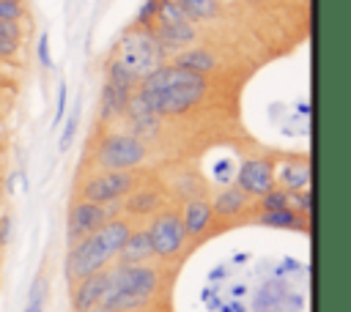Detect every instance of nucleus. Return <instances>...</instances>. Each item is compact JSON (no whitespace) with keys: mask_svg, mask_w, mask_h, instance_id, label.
<instances>
[{"mask_svg":"<svg viewBox=\"0 0 351 312\" xmlns=\"http://www.w3.org/2000/svg\"><path fill=\"white\" fill-rule=\"evenodd\" d=\"M74 131H77V112H74V115L66 120V129H63V134H60V145H58L60 151H66V148L71 145V140H74Z\"/></svg>","mask_w":351,"mask_h":312,"instance_id":"30","label":"nucleus"},{"mask_svg":"<svg viewBox=\"0 0 351 312\" xmlns=\"http://www.w3.org/2000/svg\"><path fill=\"white\" fill-rule=\"evenodd\" d=\"M293 268H299V263H296V260H282V265L277 268V276H280V274H285V271H293Z\"/></svg>","mask_w":351,"mask_h":312,"instance_id":"33","label":"nucleus"},{"mask_svg":"<svg viewBox=\"0 0 351 312\" xmlns=\"http://www.w3.org/2000/svg\"><path fill=\"white\" fill-rule=\"evenodd\" d=\"M236 186L247 197H263L269 189H274V164L263 156H250L236 170Z\"/></svg>","mask_w":351,"mask_h":312,"instance_id":"9","label":"nucleus"},{"mask_svg":"<svg viewBox=\"0 0 351 312\" xmlns=\"http://www.w3.org/2000/svg\"><path fill=\"white\" fill-rule=\"evenodd\" d=\"M112 60H118L129 74H134L137 79H143V77H148L154 68L162 66L165 52L159 49L156 38L151 36L148 27H134V30H129V33L121 38V44H118Z\"/></svg>","mask_w":351,"mask_h":312,"instance_id":"3","label":"nucleus"},{"mask_svg":"<svg viewBox=\"0 0 351 312\" xmlns=\"http://www.w3.org/2000/svg\"><path fill=\"white\" fill-rule=\"evenodd\" d=\"M208 279H211V282H217V279H225V265H217V268H211Z\"/></svg>","mask_w":351,"mask_h":312,"instance_id":"34","label":"nucleus"},{"mask_svg":"<svg viewBox=\"0 0 351 312\" xmlns=\"http://www.w3.org/2000/svg\"><path fill=\"white\" fill-rule=\"evenodd\" d=\"M258 222L266 224V227H280V230H299L304 227V219L291 211V208H282V211H261L258 213Z\"/></svg>","mask_w":351,"mask_h":312,"instance_id":"21","label":"nucleus"},{"mask_svg":"<svg viewBox=\"0 0 351 312\" xmlns=\"http://www.w3.org/2000/svg\"><path fill=\"white\" fill-rule=\"evenodd\" d=\"M148 260H154L148 230L145 227H132L129 238L118 249V263H148Z\"/></svg>","mask_w":351,"mask_h":312,"instance_id":"15","label":"nucleus"},{"mask_svg":"<svg viewBox=\"0 0 351 312\" xmlns=\"http://www.w3.org/2000/svg\"><path fill=\"white\" fill-rule=\"evenodd\" d=\"M274 186L285 192H304L310 189V161L307 159H282L274 164Z\"/></svg>","mask_w":351,"mask_h":312,"instance_id":"12","label":"nucleus"},{"mask_svg":"<svg viewBox=\"0 0 351 312\" xmlns=\"http://www.w3.org/2000/svg\"><path fill=\"white\" fill-rule=\"evenodd\" d=\"M247 194L239 189V186H225L217 197H214V203H211V211H214V216H222V219H228V216H239L244 208H247Z\"/></svg>","mask_w":351,"mask_h":312,"instance_id":"19","label":"nucleus"},{"mask_svg":"<svg viewBox=\"0 0 351 312\" xmlns=\"http://www.w3.org/2000/svg\"><path fill=\"white\" fill-rule=\"evenodd\" d=\"M19 49V41H11V38H0V60H8L14 57Z\"/></svg>","mask_w":351,"mask_h":312,"instance_id":"31","label":"nucleus"},{"mask_svg":"<svg viewBox=\"0 0 351 312\" xmlns=\"http://www.w3.org/2000/svg\"><path fill=\"white\" fill-rule=\"evenodd\" d=\"M123 115L129 118V134H134L137 140L145 142V137L159 134V120H162V118H156L151 109H145V104H143L134 93H132V99H129Z\"/></svg>","mask_w":351,"mask_h":312,"instance_id":"14","label":"nucleus"},{"mask_svg":"<svg viewBox=\"0 0 351 312\" xmlns=\"http://www.w3.org/2000/svg\"><path fill=\"white\" fill-rule=\"evenodd\" d=\"M288 197H291V192L274 186L263 197H258L261 200V211H282V208H288Z\"/></svg>","mask_w":351,"mask_h":312,"instance_id":"23","label":"nucleus"},{"mask_svg":"<svg viewBox=\"0 0 351 312\" xmlns=\"http://www.w3.org/2000/svg\"><path fill=\"white\" fill-rule=\"evenodd\" d=\"M244 293H247V287H244V285H236V287H233V296H244Z\"/></svg>","mask_w":351,"mask_h":312,"instance_id":"37","label":"nucleus"},{"mask_svg":"<svg viewBox=\"0 0 351 312\" xmlns=\"http://www.w3.org/2000/svg\"><path fill=\"white\" fill-rule=\"evenodd\" d=\"M132 93H134V90L104 79V90H101V120H115V118H121L123 109H126V104H129V99H132Z\"/></svg>","mask_w":351,"mask_h":312,"instance_id":"18","label":"nucleus"},{"mask_svg":"<svg viewBox=\"0 0 351 312\" xmlns=\"http://www.w3.org/2000/svg\"><path fill=\"white\" fill-rule=\"evenodd\" d=\"M123 200V211L129 216H154L162 211V194L156 189H134Z\"/></svg>","mask_w":351,"mask_h":312,"instance_id":"17","label":"nucleus"},{"mask_svg":"<svg viewBox=\"0 0 351 312\" xmlns=\"http://www.w3.org/2000/svg\"><path fill=\"white\" fill-rule=\"evenodd\" d=\"M173 66H178V68H184V71H192V74L206 77V74H211V71L219 66V57H217L211 49L189 47V49H184V52H178V55H176Z\"/></svg>","mask_w":351,"mask_h":312,"instance_id":"16","label":"nucleus"},{"mask_svg":"<svg viewBox=\"0 0 351 312\" xmlns=\"http://www.w3.org/2000/svg\"><path fill=\"white\" fill-rule=\"evenodd\" d=\"M88 312H110V309H107V307H104V304H96V307H90V309H88Z\"/></svg>","mask_w":351,"mask_h":312,"instance_id":"38","label":"nucleus"},{"mask_svg":"<svg viewBox=\"0 0 351 312\" xmlns=\"http://www.w3.org/2000/svg\"><path fill=\"white\" fill-rule=\"evenodd\" d=\"M63 112H66V85L58 88V107H55V123L52 126H58L63 120Z\"/></svg>","mask_w":351,"mask_h":312,"instance_id":"32","label":"nucleus"},{"mask_svg":"<svg viewBox=\"0 0 351 312\" xmlns=\"http://www.w3.org/2000/svg\"><path fill=\"white\" fill-rule=\"evenodd\" d=\"M288 208L296 211L299 216H310V211H313V194H310V189H304V192H291Z\"/></svg>","mask_w":351,"mask_h":312,"instance_id":"25","label":"nucleus"},{"mask_svg":"<svg viewBox=\"0 0 351 312\" xmlns=\"http://www.w3.org/2000/svg\"><path fill=\"white\" fill-rule=\"evenodd\" d=\"M121 208H123L121 200L118 203H88V200H77L71 205V211H69V238H71V244L80 241V238H85V235H90V233H96L104 222L115 219Z\"/></svg>","mask_w":351,"mask_h":312,"instance_id":"8","label":"nucleus"},{"mask_svg":"<svg viewBox=\"0 0 351 312\" xmlns=\"http://www.w3.org/2000/svg\"><path fill=\"white\" fill-rule=\"evenodd\" d=\"M219 312H230V307H222V304H219Z\"/></svg>","mask_w":351,"mask_h":312,"instance_id":"39","label":"nucleus"},{"mask_svg":"<svg viewBox=\"0 0 351 312\" xmlns=\"http://www.w3.org/2000/svg\"><path fill=\"white\" fill-rule=\"evenodd\" d=\"M145 159H148V145L129 131H115V134L101 137L93 153V164L99 170H118V172L134 170Z\"/></svg>","mask_w":351,"mask_h":312,"instance_id":"4","label":"nucleus"},{"mask_svg":"<svg viewBox=\"0 0 351 312\" xmlns=\"http://www.w3.org/2000/svg\"><path fill=\"white\" fill-rule=\"evenodd\" d=\"M36 55H38V63L44 68H52V55H49V36L41 33L38 36V47H36Z\"/></svg>","mask_w":351,"mask_h":312,"instance_id":"28","label":"nucleus"},{"mask_svg":"<svg viewBox=\"0 0 351 312\" xmlns=\"http://www.w3.org/2000/svg\"><path fill=\"white\" fill-rule=\"evenodd\" d=\"M44 301H47V279L44 276H36V282L30 287V296H27L25 312H44Z\"/></svg>","mask_w":351,"mask_h":312,"instance_id":"24","label":"nucleus"},{"mask_svg":"<svg viewBox=\"0 0 351 312\" xmlns=\"http://www.w3.org/2000/svg\"><path fill=\"white\" fill-rule=\"evenodd\" d=\"M178 216H181V224H184L186 238H200L211 227V222H214L211 203L203 200V197L186 200V205H184V211H178Z\"/></svg>","mask_w":351,"mask_h":312,"instance_id":"13","label":"nucleus"},{"mask_svg":"<svg viewBox=\"0 0 351 312\" xmlns=\"http://www.w3.org/2000/svg\"><path fill=\"white\" fill-rule=\"evenodd\" d=\"M285 293H288V290H285V285H282L280 279L263 285V287L258 290L255 301H252V312H274V309L285 301Z\"/></svg>","mask_w":351,"mask_h":312,"instance_id":"20","label":"nucleus"},{"mask_svg":"<svg viewBox=\"0 0 351 312\" xmlns=\"http://www.w3.org/2000/svg\"><path fill=\"white\" fill-rule=\"evenodd\" d=\"M206 93H208V79L206 77L184 71L173 63H162L159 68H154L148 77H143L137 82V90H134V96L156 118L184 115V112L200 107Z\"/></svg>","mask_w":351,"mask_h":312,"instance_id":"1","label":"nucleus"},{"mask_svg":"<svg viewBox=\"0 0 351 312\" xmlns=\"http://www.w3.org/2000/svg\"><path fill=\"white\" fill-rule=\"evenodd\" d=\"M148 230V238H151V249H154V257L159 260H176L184 249H186V233H184V224H181V216L178 211H159L151 216V224L145 227Z\"/></svg>","mask_w":351,"mask_h":312,"instance_id":"6","label":"nucleus"},{"mask_svg":"<svg viewBox=\"0 0 351 312\" xmlns=\"http://www.w3.org/2000/svg\"><path fill=\"white\" fill-rule=\"evenodd\" d=\"M107 282H110V274L107 268L99 271V274H90L80 282H74V293H71V307L74 312H88L90 307L101 304V296L107 290Z\"/></svg>","mask_w":351,"mask_h":312,"instance_id":"11","label":"nucleus"},{"mask_svg":"<svg viewBox=\"0 0 351 312\" xmlns=\"http://www.w3.org/2000/svg\"><path fill=\"white\" fill-rule=\"evenodd\" d=\"M25 14H27V8H25V0H0V19H8V22H19Z\"/></svg>","mask_w":351,"mask_h":312,"instance_id":"26","label":"nucleus"},{"mask_svg":"<svg viewBox=\"0 0 351 312\" xmlns=\"http://www.w3.org/2000/svg\"><path fill=\"white\" fill-rule=\"evenodd\" d=\"M0 38L22 41V22H8V19H0Z\"/></svg>","mask_w":351,"mask_h":312,"instance_id":"29","label":"nucleus"},{"mask_svg":"<svg viewBox=\"0 0 351 312\" xmlns=\"http://www.w3.org/2000/svg\"><path fill=\"white\" fill-rule=\"evenodd\" d=\"M148 30L165 55H173V52L178 55V52L189 49L197 38V27L189 19H184V22H151Z\"/></svg>","mask_w":351,"mask_h":312,"instance_id":"10","label":"nucleus"},{"mask_svg":"<svg viewBox=\"0 0 351 312\" xmlns=\"http://www.w3.org/2000/svg\"><path fill=\"white\" fill-rule=\"evenodd\" d=\"M181 5V11L192 19V22H208L219 14L222 0H176Z\"/></svg>","mask_w":351,"mask_h":312,"instance_id":"22","label":"nucleus"},{"mask_svg":"<svg viewBox=\"0 0 351 312\" xmlns=\"http://www.w3.org/2000/svg\"><path fill=\"white\" fill-rule=\"evenodd\" d=\"M110 274V287L143 298V301H154V296L159 293L162 285V274L159 268L148 265V263H115L112 268H107Z\"/></svg>","mask_w":351,"mask_h":312,"instance_id":"5","label":"nucleus"},{"mask_svg":"<svg viewBox=\"0 0 351 312\" xmlns=\"http://www.w3.org/2000/svg\"><path fill=\"white\" fill-rule=\"evenodd\" d=\"M250 3H255V0H250Z\"/></svg>","mask_w":351,"mask_h":312,"instance_id":"41","label":"nucleus"},{"mask_svg":"<svg viewBox=\"0 0 351 312\" xmlns=\"http://www.w3.org/2000/svg\"><path fill=\"white\" fill-rule=\"evenodd\" d=\"M0 197H3V183H0Z\"/></svg>","mask_w":351,"mask_h":312,"instance_id":"40","label":"nucleus"},{"mask_svg":"<svg viewBox=\"0 0 351 312\" xmlns=\"http://www.w3.org/2000/svg\"><path fill=\"white\" fill-rule=\"evenodd\" d=\"M129 233H132V222L115 216V219L104 222L96 233L74 241L69 255H66V265H63L66 279L74 285V282H80V279H85L90 274L104 271L118 257V249L123 246Z\"/></svg>","mask_w":351,"mask_h":312,"instance_id":"2","label":"nucleus"},{"mask_svg":"<svg viewBox=\"0 0 351 312\" xmlns=\"http://www.w3.org/2000/svg\"><path fill=\"white\" fill-rule=\"evenodd\" d=\"M230 312H247V307H244L241 301H233V304H230Z\"/></svg>","mask_w":351,"mask_h":312,"instance_id":"36","label":"nucleus"},{"mask_svg":"<svg viewBox=\"0 0 351 312\" xmlns=\"http://www.w3.org/2000/svg\"><path fill=\"white\" fill-rule=\"evenodd\" d=\"M5 238H8V219H3V222H0V249H3Z\"/></svg>","mask_w":351,"mask_h":312,"instance_id":"35","label":"nucleus"},{"mask_svg":"<svg viewBox=\"0 0 351 312\" xmlns=\"http://www.w3.org/2000/svg\"><path fill=\"white\" fill-rule=\"evenodd\" d=\"M137 189V175L134 170L118 172V170H99L96 175L85 178L80 186V200L88 203H118L129 192Z\"/></svg>","mask_w":351,"mask_h":312,"instance_id":"7","label":"nucleus"},{"mask_svg":"<svg viewBox=\"0 0 351 312\" xmlns=\"http://www.w3.org/2000/svg\"><path fill=\"white\" fill-rule=\"evenodd\" d=\"M156 5H159V0H145V3L140 5V11H137L134 27H151V22H154V16H156Z\"/></svg>","mask_w":351,"mask_h":312,"instance_id":"27","label":"nucleus"}]
</instances>
